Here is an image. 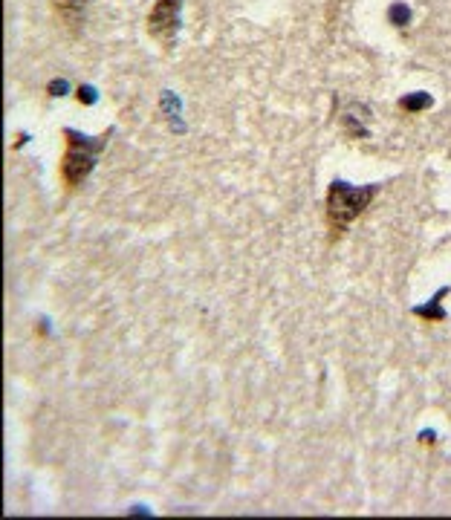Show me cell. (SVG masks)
Wrapping results in <instances>:
<instances>
[{"instance_id":"obj_1","label":"cell","mask_w":451,"mask_h":520,"mask_svg":"<svg viewBox=\"0 0 451 520\" xmlns=\"http://www.w3.org/2000/svg\"><path fill=\"white\" fill-rule=\"evenodd\" d=\"M376 197V185L368 188H353L345 182H333L327 191V223L333 232H345L347 226L371 206V200Z\"/></svg>"},{"instance_id":"obj_2","label":"cell","mask_w":451,"mask_h":520,"mask_svg":"<svg viewBox=\"0 0 451 520\" xmlns=\"http://www.w3.org/2000/svg\"><path fill=\"white\" fill-rule=\"evenodd\" d=\"M64 136H67V151L61 156V182L67 188H79L81 182L90 177V171L96 165V156H99L102 145H105V136L96 139V142L84 139V136L73 133V130H67Z\"/></svg>"},{"instance_id":"obj_3","label":"cell","mask_w":451,"mask_h":520,"mask_svg":"<svg viewBox=\"0 0 451 520\" xmlns=\"http://www.w3.org/2000/svg\"><path fill=\"white\" fill-rule=\"evenodd\" d=\"M180 9L183 0H157L154 9L148 12V35L160 41L162 47H174L177 29H180Z\"/></svg>"},{"instance_id":"obj_4","label":"cell","mask_w":451,"mask_h":520,"mask_svg":"<svg viewBox=\"0 0 451 520\" xmlns=\"http://www.w3.org/2000/svg\"><path fill=\"white\" fill-rule=\"evenodd\" d=\"M55 15L58 21L67 26V29H79V24L84 21V9H87V0H53Z\"/></svg>"}]
</instances>
